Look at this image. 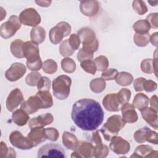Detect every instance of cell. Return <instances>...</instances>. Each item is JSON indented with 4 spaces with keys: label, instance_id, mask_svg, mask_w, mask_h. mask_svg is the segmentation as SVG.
I'll return each mask as SVG.
<instances>
[{
    "label": "cell",
    "instance_id": "30",
    "mask_svg": "<svg viewBox=\"0 0 158 158\" xmlns=\"http://www.w3.org/2000/svg\"><path fill=\"white\" fill-rule=\"evenodd\" d=\"M36 94L40 98L43 105V109H48L52 106L53 99L49 91H38Z\"/></svg>",
    "mask_w": 158,
    "mask_h": 158
},
{
    "label": "cell",
    "instance_id": "26",
    "mask_svg": "<svg viewBox=\"0 0 158 158\" xmlns=\"http://www.w3.org/2000/svg\"><path fill=\"white\" fill-rule=\"evenodd\" d=\"M149 102V98L145 94L140 93L135 95L133 101V104L135 107L141 110L148 106Z\"/></svg>",
    "mask_w": 158,
    "mask_h": 158
},
{
    "label": "cell",
    "instance_id": "55",
    "mask_svg": "<svg viewBox=\"0 0 158 158\" xmlns=\"http://www.w3.org/2000/svg\"><path fill=\"white\" fill-rule=\"evenodd\" d=\"M91 143L93 146L102 144V139L99 133V131H96L92 133L91 136Z\"/></svg>",
    "mask_w": 158,
    "mask_h": 158
},
{
    "label": "cell",
    "instance_id": "2",
    "mask_svg": "<svg viewBox=\"0 0 158 158\" xmlns=\"http://www.w3.org/2000/svg\"><path fill=\"white\" fill-rule=\"evenodd\" d=\"M126 123L122 117L118 115H114L107 118L100 130L104 139L110 141V139L117 135V133L125 127Z\"/></svg>",
    "mask_w": 158,
    "mask_h": 158
},
{
    "label": "cell",
    "instance_id": "47",
    "mask_svg": "<svg viewBox=\"0 0 158 158\" xmlns=\"http://www.w3.org/2000/svg\"><path fill=\"white\" fill-rule=\"evenodd\" d=\"M45 133L46 139L51 141H56L57 140L59 136L58 130L53 127L47 128L45 129Z\"/></svg>",
    "mask_w": 158,
    "mask_h": 158
},
{
    "label": "cell",
    "instance_id": "39",
    "mask_svg": "<svg viewBox=\"0 0 158 158\" xmlns=\"http://www.w3.org/2000/svg\"><path fill=\"white\" fill-rule=\"evenodd\" d=\"M97 70L98 71H104L109 66V60L107 58L104 56H99L95 58L94 60Z\"/></svg>",
    "mask_w": 158,
    "mask_h": 158
},
{
    "label": "cell",
    "instance_id": "8",
    "mask_svg": "<svg viewBox=\"0 0 158 158\" xmlns=\"http://www.w3.org/2000/svg\"><path fill=\"white\" fill-rule=\"evenodd\" d=\"M10 144L21 150H28L33 148V145L27 137H25L19 131H14L9 135Z\"/></svg>",
    "mask_w": 158,
    "mask_h": 158
},
{
    "label": "cell",
    "instance_id": "52",
    "mask_svg": "<svg viewBox=\"0 0 158 158\" xmlns=\"http://www.w3.org/2000/svg\"><path fill=\"white\" fill-rule=\"evenodd\" d=\"M146 139V141L150 143H152L154 144H158L157 133L156 131L151 130L150 129L148 132Z\"/></svg>",
    "mask_w": 158,
    "mask_h": 158
},
{
    "label": "cell",
    "instance_id": "33",
    "mask_svg": "<svg viewBox=\"0 0 158 158\" xmlns=\"http://www.w3.org/2000/svg\"><path fill=\"white\" fill-rule=\"evenodd\" d=\"M109 153V149L106 144H100L94 146L93 157L96 158H104L107 156Z\"/></svg>",
    "mask_w": 158,
    "mask_h": 158
},
{
    "label": "cell",
    "instance_id": "60",
    "mask_svg": "<svg viewBox=\"0 0 158 158\" xmlns=\"http://www.w3.org/2000/svg\"><path fill=\"white\" fill-rule=\"evenodd\" d=\"M16 157V154L15 151L12 148H9V152L7 155L6 157Z\"/></svg>",
    "mask_w": 158,
    "mask_h": 158
},
{
    "label": "cell",
    "instance_id": "22",
    "mask_svg": "<svg viewBox=\"0 0 158 158\" xmlns=\"http://www.w3.org/2000/svg\"><path fill=\"white\" fill-rule=\"evenodd\" d=\"M30 38L31 41L36 44L42 43L46 38V31L41 26L33 27L30 31Z\"/></svg>",
    "mask_w": 158,
    "mask_h": 158
},
{
    "label": "cell",
    "instance_id": "32",
    "mask_svg": "<svg viewBox=\"0 0 158 158\" xmlns=\"http://www.w3.org/2000/svg\"><path fill=\"white\" fill-rule=\"evenodd\" d=\"M61 67L63 71L68 73H72L76 69L75 61L70 57H65L61 60Z\"/></svg>",
    "mask_w": 158,
    "mask_h": 158
},
{
    "label": "cell",
    "instance_id": "37",
    "mask_svg": "<svg viewBox=\"0 0 158 158\" xmlns=\"http://www.w3.org/2000/svg\"><path fill=\"white\" fill-rule=\"evenodd\" d=\"M150 128L148 127L141 128L136 130L134 133V139L138 143H144L146 141V136Z\"/></svg>",
    "mask_w": 158,
    "mask_h": 158
},
{
    "label": "cell",
    "instance_id": "19",
    "mask_svg": "<svg viewBox=\"0 0 158 158\" xmlns=\"http://www.w3.org/2000/svg\"><path fill=\"white\" fill-rule=\"evenodd\" d=\"M143 119L152 128L157 130L158 128L157 111L151 107H146L140 110Z\"/></svg>",
    "mask_w": 158,
    "mask_h": 158
},
{
    "label": "cell",
    "instance_id": "35",
    "mask_svg": "<svg viewBox=\"0 0 158 158\" xmlns=\"http://www.w3.org/2000/svg\"><path fill=\"white\" fill-rule=\"evenodd\" d=\"M43 70L48 74H53L57 70V64L56 61L52 59H49L44 61L43 63Z\"/></svg>",
    "mask_w": 158,
    "mask_h": 158
},
{
    "label": "cell",
    "instance_id": "15",
    "mask_svg": "<svg viewBox=\"0 0 158 158\" xmlns=\"http://www.w3.org/2000/svg\"><path fill=\"white\" fill-rule=\"evenodd\" d=\"M135 106L133 104L127 102L123 104L120 109L122 114V118L125 123H133L138 119V115L135 109Z\"/></svg>",
    "mask_w": 158,
    "mask_h": 158
},
{
    "label": "cell",
    "instance_id": "46",
    "mask_svg": "<svg viewBox=\"0 0 158 158\" xmlns=\"http://www.w3.org/2000/svg\"><path fill=\"white\" fill-rule=\"evenodd\" d=\"M77 59L79 62H81L87 60H91L93 57V54L84 49L83 48H81L77 53Z\"/></svg>",
    "mask_w": 158,
    "mask_h": 158
},
{
    "label": "cell",
    "instance_id": "29",
    "mask_svg": "<svg viewBox=\"0 0 158 158\" xmlns=\"http://www.w3.org/2000/svg\"><path fill=\"white\" fill-rule=\"evenodd\" d=\"M115 80L118 85L125 86L131 84L133 81V77L132 75L128 72H120L118 73Z\"/></svg>",
    "mask_w": 158,
    "mask_h": 158
},
{
    "label": "cell",
    "instance_id": "56",
    "mask_svg": "<svg viewBox=\"0 0 158 158\" xmlns=\"http://www.w3.org/2000/svg\"><path fill=\"white\" fill-rule=\"evenodd\" d=\"M9 152V148H7L6 143L3 141L1 142V148H0V157L4 158L7 157Z\"/></svg>",
    "mask_w": 158,
    "mask_h": 158
},
{
    "label": "cell",
    "instance_id": "16",
    "mask_svg": "<svg viewBox=\"0 0 158 158\" xmlns=\"http://www.w3.org/2000/svg\"><path fill=\"white\" fill-rule=\"evenodd\" d=\"M54 117L51 113H46L36 117H33L28 122V127L30 129L36 127H41L50 125L52 123Z\"/></svg>",
    "mask_w": 158,
    "mask_h": 158
},
{
    "label": "cell",
    "instance_id": "25",
    "mask_svg": "<svg viewBox=\"0 0 158 158\" xmlns=\"http://www.w3.org/2000/svg\"><path fill=\"white\" fill-rule=\"evenodd\" d=\"M49 37L50 41L54 44H57L60 43L64 36L63 30L57 25L52 27L49 32Z\"/></svg>",
    "mask_w": 158,
    "mask_h": 158
},
{
    "label": "cell",
    "instance_id": "42",
    "mask_svg": "<svg viewBox=\"0 0 158 158\" xmlns=\"http://www.w3.org/2000/svg\"><path fill=\"white\" fill-rule=\"evenodd\" d=\"M131 94L130 90L127 88H122L117 93V98L121 105L128 102L131 98Z\"/></svg>",
    "mask_w": 158,
    "mask_h": 158
},
{
    "label": "cell",
    "instance_id": "61",
    "mask_svg": "<svg viewBox=\"0 0 158 158\" xmlns=\"http://www.w3.org/2000/svg\"><path fill=\"white\" fill-rule=\"evenodd\" d=\"M1 21H2L3 20V19L4 17H6V10H4L2 7H1Z\"/></svg>",
    "mask_w": 158,
    "mask_h": 158
},
{
    "label": "cell",
    "instance_id": "18",
    "mask_svg": "<svg viewBox=\"0 0 158 158\" xmlns=\"http://www.w3.org/2000/svg\"><path fill=\"white\" fill-rule=\"evenodd\" d=\"M27 137L34 147L36 146L46 139L45 129L41 127L33 128L31 129Z\"/></svg>",
    "mask_w": 158,
    "mask_h": 158
},
{
    "label": "cell",
    "instance_id": "41",
    "mask_svg": "<svg viewBox=\"0 0 158 158\" xmlns=\"http://www.w3.org/2000/svg\"><path fill=\"white\" fill-rule=\"evenodd\" d=\"M41 75L40 73L36 72H33L27 75L25 78V83L30 86H35L37 85L38 81L41 78Z\"/></svg>",
    "mask_w": 158,
    "mask_h": 158
},
{
    "label": "cell",
    "instance_id": "20",
    "mask_svg": "<svg viewBox=\"0 0 158 158\" xmlns=\"http://www.w3.org/2000/svg\"><path fill=\"white\" fill-rule=\"evenodd\" d=\"M76 151L81 157L90 158L93 157L94 146L91 143H89L85 141H80Z\"/></svg>",
    "mask_w": 158,
    "mask_h": 158
},
{
    "label": "cell",
    "instance_id": "1",
    "mask_svg": "<svg viewBox=\"0 0 158 158\" xmlns=\"http://www.w3.org/2000/svg\"><path fill=\"white\" fill-rule=\"evenodd\" d=\"M104 117V111L101 105L92 99H81L72 106V119L82 130H96L102 123Z\"/></svg>",
    "mask_w": 158,
    "mask_h": 158
},
{
    "label": "cell",
    "instance_id": "10",
    "mask_svg": "<svg viewBox=\"0 0 158 158\" xmlns=\"http://www.w3.org/2000/svg\"><path fill=\"white\" fill-rule=\"evenodd\" d=\"M26 72L27 68L24 64L20 62H15L6 70L5 77L8 81H15L21 78Z\"/></svg>",
    "mask_w": 158,
    "mask_h": 158
},
{
    "label": "cell",
    "instance_id": "59",
    "mask_svg": "<svg viewBox=\"0 0 158 158\" xmlns=\"http://www.w3.org/2000/svg\"><path fill=\"white\" fill-rule=\"evenodd\" d=\"M35 2L39 6L43 7H48L51 5L52 1H36Z\"/></svg>",
    "mask_w": 158,
    "mask_h": 158
},
{
    "label": "cell",
    "instance_id": "6",
    "mask_svg": "<svg viewBox=\"0 0 158 158\" xmlns=\"http://www.w3.org/2000/svg\"><path fill=\"white\" fill-rule=\"evenodd\" d=\"M38 157L65 158V152L63 148L57 144H47L41 146L38 151Z\"/></svg>",
    "mask_w": 158,
    "mask_h": 158
},
{
    "label": "cell",
    "instance_id": "7",
    "mask_svg": "<svg viewBox=\"0 0 158 158\" xmlns=\"http://www.w3.org/2000/svg\"><path fill=\"white\" fill-rule=\"evenodd\" d=\"M19 19L26 26L35 27L41 23V19L39 13L33 8H27L20 12Z\"/></svg>",
    "mask_w": 158,
    "mask_h": 158
},
{
    "label": "cell",
    "instance_id": "5",
    "mask_svg": "<svg viewBox=\"0 0 158 158\" xmlns=\"http://www.w3.org/2000/svg\"><path fill=\"white\" fill-rule=\"evenodd\" d=\"M22 23L17 15H11L7 21L4 22L0 27V35L4 39L13 36L21 28Z\"/></svg>",
    "mask_w": 158,
    "mask_h": 158
},
{
    "label": "cell",
    "instance_id": "58",
    "mask_svg": "<svg viewBox=\"0 0 158 158\" xmlns=\"http://www.w3.org/2000/svg\"><path fill=\"white\" fill-rule=\"evenodd\" d=\"M157 36H158V33L155 32L150 36V39H149V41H151L152 44L156 47L157 46Z\"/></svg>",
    "mask_w": 158,
    "mask_h": 158
},
{
    "label": "cell",
    "instance_id": "3",
    "mask_svg": "<svg viewBox=\"0 0 158 158\" xmlns=\"http://www.w3.org/2000/svg\"><path fill=\"white\" fill-rule=\"evenodd\" d=\"M72 80L65 75H62L56 78L52 83L54 96L59 100L66 99L70 91Z\"/></svg>",
    "mask_w": 158,
    "mask_h": 158
},
{
    "label": "cell",
    "instance_id": "62",
    "mask_svg": "<svg viewBox=\"0 0 158 158\" xmlns=\"http://www.w3.org/2000/svg\"><path fill=\"white\" fill-rule=\"evenodd\" d=\"M71 157H81L76 151H74L71 154Z\"/></svg>",
    "mask_w": 158,
    "mask_h": 158
},
{
    "label": "cell",
    "instance_id": "43",
    "mask_svg": "<svg viewBox=\"0 0 158 158\" xmlns=\"http://www.w3.org/2000/svg\"><path fill=\"white\" fill-rule=\"evenodd\" d=\"M140 67L141 71L145 73L151 74L154 72L153 60L151 59H146L142 60Z\"/></svg>",
    "mask_w": 158,
    "mask_h": 158
},
{
    "label": "cell",
    "instance_id": "63",
    "mask_svg": "<svg viewBox=\"0 0 158 158\" xmlns=\"http://www.w3.org/2000/svg\"><path fill=\"white\" fill-rule=\"evenodd\" d=\"M148 2L150 4V5L151 6H156L157 4L158 1H148Z\"/></svg>",
    "mask_w": 158,
    "mask_h": 158
},
{
    "label": "cell",
    "instance_id": "51",
    "mask_svg": "<svg viewBox=\"0 0 158 158\" xmlns=\"http://www.w3.org/2000/svg\"><path fill=\"white\" fill-rule=\"evenodd\" d=\"M26 64H27V66L28 69L29 70H31V71H33V72H36V71H38V70H40L41 68L43 66V63H42V61H41V59H38L36 61L33 62H27Z\"/></svg>",
    "mask_w": 158,
    "mask_h": 158
},
{
    "label": "cell",
    "instance_id": "54",
    "mask_svg": "<svg viewBox=\"0 0 158 158\" xmlns=\"http://www.w3.org/2000/svg\"><path fill=\"white\" fill-rule=\"evenodd\" d=\"M57 26H59L64 32V36L65 37H67L69 36L71 32V26L70 25L66 22H60L57 24Z\"/></svg>",
    "mask_w": 158,
    "mask_h": 158
},
{
    "label": "cell",
    "instance_id": "9",
    "mask_svg": "<svg viewBox=\"0 0 158 158\" xmlns=\"http://www.w3.org/2000/svg\"><path fill=\"white\" fill-rule=\"evenodd\" d=\"M109 148L114 153L118 155H124L130 150L129 142L122 138L121 136H114L110 139Z\"/></svg>",
    "mask_w": 158,
    "mask_h": 158
},
{
    "label": "cell",
    "instance_id": "17",
    "mask_svg": "<svg viewBox=\"0 0 158 158\" xmlns=\"http://www.w3.org/2000/svg\"><path fill=\"white\" fill-rule=\"evenodd\" d=\"M104 108L109 112H118L121 108L117 93H110L104 96L102 100Z\"/></svg>",
    "mask_w": 158,
    "mask_h": 158
},
{
    "label": "cell",
    "instance_id": "38",
    "mask_svg": "<svg viewBox=\"0 0 158 158\" xmlns=\"http://www.w3.org/2000/svg\"><path fill=\"white\" fill-rule=\"evenodd\" d=\"M132 7L133 10L138 15H143L148 11V7L143 1L135 0L132 2Z\"/></svg>",
    "mask_w": 158,
    "mask_h": 158
},
{
    "label": "cell",
    "instance_id": "48",
    "mask_svg": "<svg viewBox=\"0 0 158 158\" xmlns=\"http://www.w3.org/2000/svg\"><path fill=\"white\" fill-rule=\"evenodd\" d=\"M68 40H69V44L74 51L77 50L79 48L81 41L80 38L77 34H74V33L72 34L69 39H68Z\"/></svg>",
    "mask_w": 158,
    "mask_h": 158
},
{
    "label": "cell",
    "instance_id": "4",
    "mask_svg": "<svg viewBox=\"0 0 158 158\" xmlns=\"http://www.w3.org/2000/svg\"><path fill=\"white\" fill-rule=\"evenodd\" d=\"M82 43L83 48L85 50L94 53L99 47V42L96 38L95 32L89 27L81 28L77 31V34Z\"/></svg>",
    "mask_w": 158,
    "mask_h": 158
},
{
    "label": "cell",
    "instance_id": "11",
    "mask_svg": "<svg viewBox=\"0 0 158 158\" xmlns=\"http://www.w3.org/2000/svg\"><path fill=\"white\" fill-rule=\"evenodd\" d=\"M23 102V96L22 91L19 88H15L10 92L6 99V108L9 111L14 112Z\"/></svg>",
    "mask_w": 158,
    "mask_h": 158
},
{
    "label": "cell",
    "instance_id": "36",
    "mask_svg": "<svg viewBox=\"0 0 158 158\" xmlns=\"http://www.w3.org/2000/svg\"><path fill=\"white\" fill-rule=\"evenodd\" d=\"M59 49L61 56L66 57L72 56L75 52V51L71 48L70 45L69 44L68 39L63 41L61 43V44L59 46Z\"/></svg>",
    "mask_w": 158,
    "mask_h": 158
},
{
    "label": "cell",
    "instance_id": "45",
    "mask_svg": "<svg viewBox=\"0 0 158 158\" xmlns=\"http://www.w3.org/2000/svg\"><path fill=\"white\" fill-rule=\"evenodd\" d=\"M118 74V71L115 69H109L103 71L101 74V78L104 80H115Z\"/></svg>",
    "mask_w": 158,
    "mask_h": 158
},
{
    "label": "cell",
    "instance_id": "24",
    "mask_svg": "<svg viewBox=\"0 0 158 158\" xmlns=\"http://www.w3.org/2000/svg\"><path fill=\"white\" fill-rule=\"evenodd\" d=\"M24 42L20 40L17 39L13 41L10 46V50L12 53V54L19 59H22L25 57L23 54V46Z\"/></svg>",
    "mask_w": 158,
    "mask_h": 158
},
{
    "label": "cell",
    "instance_id": "12",
    "mask_svg": "<svg viewBox=\"0 0 158 158\" xmlns=\"http://www.w3.org/2000/svg\"><path fill=\"white\" fill-rule=\"evenodd\" d=\"M24 57L27 59V62H33L41 59L40 57V51L38 44L32 41H26L23 46Z\"/></svg>",
    "mask_w": 158,
    "mask_h": 158
},
{
    "label": "cell",
    "instance_id": "34",
    "mask_svg": "<svg viewBox=\"0 0 158 158\" xmlns=\"http://www.w3.org/2000/svg\"><path fill=\"white\" fill-rule=\"evenodd\" d=\"M150 36L149 33L147 34H138L136 33L134 35L133 40L135 44L139 47H144L149 43Z\"/></svg>",
    "mask_w": 158,
    "mask_h": 158
},
{
    "label": "cell",
    "instance_id": "53",
    "mask_svg": "<svg viewBox=\"0 0 158 158\" xmlns=\"http://www.w3.org/2000/svg\"><path fill=\"white\" fill-rule=\"evenodd\" d=\"M145 80L146 78L143 77H139L135 80L133 82V87L136 92H139L143 90V85Z\"/></svg>",
    "mask_w": 158,
    "mask_h": 158
},
{
    "label": "cell",
    "instance_id": "57",
    "mask_svg": "<svg viewBox=\"0 0 158 158\" xmlns=\"http://www.w3.org/2000/svg\"><path fill=\"white\" fill-rule=\"evenodd\" d=\"M150 106L151 108L157 111V96L156 95H154L151 97L150 99Z\"/></svg>",
    "mask_w": 158,
    "mask_h": 158
},
{
    "label": "cell",
    "instance_id": "31",
    "mask_svg": "<svg viewBox=\"0 0 158 158\" xmlns=\"http://www.w3.org/2000/svg\"><path fill=\"white\" fill-rule=\"evenodd\" d=\"M106 86V81L102 78H96L92 80L89 83L91 90L95 93H100L102 92Z\"/></svg>",
    "mask_w": 158,
    "mask_h": 158
},
{
    "label": "cell",
    "instance_id": "23",
    "mask_svg": "<svg viewBox=\"0 0 158 158\" xmlns=\"http://www.w3.org/2000/svg\"><path fill=\"white\" fill-rule=\"evenodd\" d=\"M12 118L13 122L17 125L22 127L28 122L29 120V116L24 110L19 109L13 112L12 115Z\"/></svg>",
    "mask_w": 158,
    "mask_h": 158
},
{
    "label": "cell",
    "instance_id": "27",
    "mask_svg": "<svg viewBox=\"0 0 158 158\" xmlns=\"http://www.w3.org/2000/svg\"><path fill=\"white\" fill-rule=\"evenodd\" d=\"M132 27L136 33L138 34H147L151 29L150 24L146 19H141L136 21Z\"/></svg>",
    "mask_w": 158,
    "mask_h": 158
},
{
    "label": "cell",
    "instance_id": "28",
    "mask_svg": "<svg viewBox=\"0 0 158 158\" xmlns=\"http://www.w3.org/2000/svg\"><path fill=\"white\" fill-rule=\"evenodd\" d=\"M153 151L152 148L147 144H141L136 148L134 153L130 157H148Z\"/></svg>",
    "mask_w": 158,
    "mask_h": 158
},
{
    "label": "cell",
    "instance_id": "49",
    "mask_svg": "<svg viewBox=\"0 0 158 158\" xmlns=\"http://www.w3.org/2000/svg\"><path fill=\"white\" fill-rule=\"evenodd\" d=\"M150 24L151 28H158V13H151L147 17L146 19Z\"/></svg>",
    "mask_w": 158,
    "mask_h": 158
},
{
    "label": "cell",
    "instance_id": "14",
    "mask_svg": "<svg viewBox=\"0 0 158 158\" xmlns=\"http://www.w3.org/2000/svg\"><path fill=\"white\" fill-rule=\"evenodd\" d=\"M81 12L85 16L93 17L96 15L99 9V3L97 1H81L80 4Z\"/></svg>",
    "mask_w": 158,
    "mask_h": 158
},
{
    "label": "cell",
    "instance_id": "13",
    "mask_svg": "<svg viewBox=\"0 0 158 158\" xmlns=\"http://www.w3.org/2000/svg\"><path fill=\"white\" fill-rule=\"evenodd\" d=\"M20 109L24 110L28 114H33L38 109H43V105L40 98L35 94L28 98L26 101H23L21 104Z\"/></svg>",
    "mask_w": 158,
    "mask_h": 158
},
{
    "label": "cell",
    "instance_id": "50",
    "mask_svg": "<svg viewBox=\"0 0 158 158\" xmlns=\"http://www.w3.org/2000/svg\"><path fill=\"white\" fill-rule=\"evenodd\" d=\"M157 83L151 80H146L144 85H143V89L145 90L147 93H151L157 89Z\"/></svg>",
    "mask_w": 158,
    "mask_h": 158
},
{
    "label": "cell",
    "instance_id": "21",
    "mask_svg": "<svg viewBox=\"0 0 158 158\" xmlns=\"http://www.w3.org/2000/svg\"><path fill=\"white\" fill-rule=\"evenodd\" d=\"M62 143L68 149L74 151L78 147L79 141L75 135L65 131L62 135Z\"/></svg>",
    "mask_w": 158,
    "mask_h": 158
},
{
    "label": "cell",
    "instance_id": "44",
    "mask_svg": "<svg viewBox=\"0 0 158 158\" xmlns=\"http://www.w3.org/2000/svg\"><path fill=\"white\" fill-rule=\"evenodd\" d=\"M38 91H49L51 88V80L46 77H42L37 83Z\"/></svg>",
    "mask_w": 158,
    "mask_h": 158
},
{
    "label": "cell",
    "instance_id": "40",
    "mask_svg": "<svg viewBox=\"0 0 158 158\" xmlns=\"http://www.w3.org/2000/svg\"><path fill=\"white\" fill-rule=\"evenodd\" d=\"M80 66L84 71L91 75H94L97 71L96 64L92 60H87L81 62Z\"/></svg>",
    "mask_w": 158,
    "mask_h": 158
}]
</instances>
